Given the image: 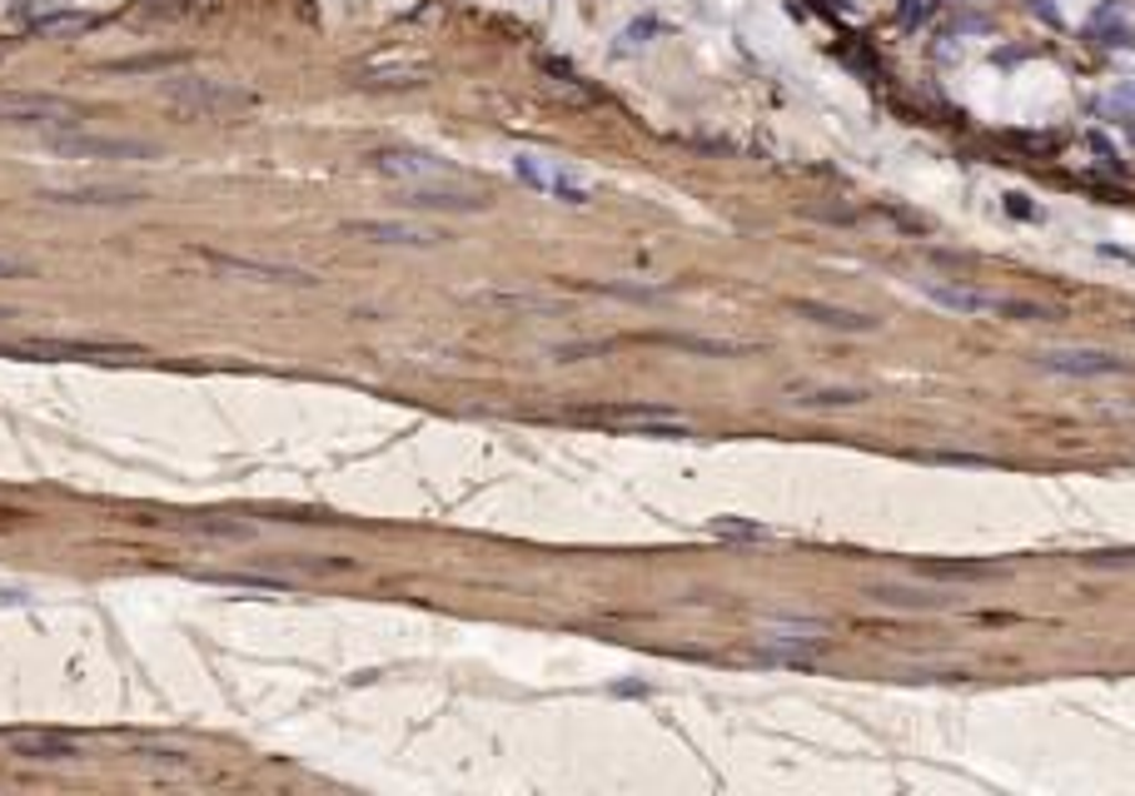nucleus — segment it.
Returning <instances> with one entry per match:
<instances>
[{
	"mask_svg": "<svg viewBox=\"0 0 1135 796\" xmlns=\"http://www.w3.org/2000/svg\"><path fill=\"white\" fill-rule=\"evenodd\" d=\"M159 95H165L175 109H185V115H209V119H215V115H235V109L259 105L254 90L229 85V80H199V75L165 80V85H159Z\"/></svg>",
	"mask_w": 1135,
	"mask_h": 796,
	"instance_id": "f257e3e1",
	"label": "nucleus"
},
{
	"mask_svg": "<svg viewBox=\"0 0 1135 796\" xmlns=\"http://www.w3.org/2000/svg\"><path fill=\"white\" fill-rule=\"evenodd\" d=\"M513 175L523 179L528 189H543V195L563 199V205H587L593 199V179L583 169H573L558 155H538V149H518L513 155Z\"/></svg>",
	"mask_w": 1135,
	"mask_h": 796,
	"instance_id": "f03ea898",
	"label": "nucleus"
},
{
	"mask_svg": "<svg viewBox=\"0 0 1135 796\" xmlns=\"http://www.w3.org/2000/svg\"><path fill=\"white\" fill-rule=\"evenodd\" d=\"M826 632L832 627L816 622V617H767L757 627V652L772 657V662H812L826 647Z\"/></svg>",
	"mask_w": 1135,
	"mask_h": 796,
	"instance_id": "7ed1b4c3",
	"label": "nucleus"
},
{
	"mask_svg": "<svg viewBox=\"0 0 1135 796\" xmlns=\"http://www.w3.org/2000/svg\"><path fill=\"white\" fill-rule=\"evenodd\" d=\"M45 145L70 159H155L159 149L135 135H95V129H50Z\"/></svg>",
	"mask_w": 1135,
	"mask_h": 796,
	"instance_id": "20e7f679",
	"label": "nucleus"
},
{
	"mask_svg": "<svg viewBox=\"0 0 1135 796\" xmlns=\"http://www.w3.org/2000/svg\"><path fill=\"white\" fill-rule=\"evenodd\" d=\"M374 169L384 179H394L398 189H404V185H454V179H468L458 165H448V159H438V155H424V149H378Z\"/></svg>",
	"mask_w": 1135,
	"mask_h": 796,
	"instance_id": "39448f33",
	"label": "nucleus"
},
{
	"mask_svg": "<svg viewBox=\"0 0 1135 796\" xmlns=\"http://www.w3.org/2000/svg\"><path fill=\"white\" fill-rule=\"evenodd\" d=\"M0 125H40V129H70L80 125L75 105L60 95H30V90H6L0 95Z\"/></svg>",
	"mask_w": 1135,
	"mask_h": 796,
	"instance_id": "423d86ee",
	"label": "nucleus"
},
{
	"mask_svg": "<svg viewBox=\"0 0 1135 796\" xmlns=\"http://www.w3.org/2000/svg\"><path fill=\"white\" fill-rule=\"evenodd\" d=\"M404 205L444 209V214H483L488 189H473L468 179H454V185H404Z\"/></svg>",
	"mask_w": 1135,
	"mask_h": 796,
	"instance_id": "0eeeda50",
	"label": "nucleus"
},
{
	"mask_svg": "<svg viewBox=\"0 0 1135 796\" xmlns=\"http://www.w3.org/2000/svg\"><path fill=\"white\" fill-rule=\"evenodd\" d=\"M1041 368H1051V374H1065V378H1111V374H1131V364L1115 354H1105V348H1051V354H1041Z\"/></svg>",
	"mask_w": 1135,
	"mask_h": 796,
	"instance_id": "6e6552de",
	"label": "nucleus"
},
{
	"mask_svg": "<svg viewBox=\"0 0 1135 796\" xmlns=\"http://www.w3.org/2000/svg\"><path fill=\"white\" fill-rule=\"evenodd\" d=\"M205 259L215 269H229V274H249V279H264V284H314L309 269H294V264H269V259H244V254H219V249H205Z\"/></svg>",
	"mask_w": 1135,
	"mask_h": 796,
	"instance_id": "1a4fd4ad",
	"label": "nucleus"
},
{
	"mask_svg": "<svg viewBox=\"0 0 1135 796\" xmlns=\"http://www.w3.org/2000/svg\"><path fill=\"white\" fill-rule=\"evenodd\" d=\"M6 742H10V752L25 756V762H75L80 756V742L65 732H10Z\"/></svg>",
	"mask_w": 1135,
	"mask_h": 796,
	"instance_id": "9d476101",
	"label": "nucleus"
},
{
	"mask_svg": "<svg viewBox=\"0 0 1135 796\" xmlns=\"http://www.w3.org/2000/svg\"><path fill=\"white\" fill-rule=\"evenodd\" d=\"M50 205H85V209H129L139 205V189H125V185H80V189H50Z\"/></svg>",
	"mask_w": 1135,
	"mask_h": 796,
	"instance_id": "9b49d317",
	"label": "nucleus"
},
{
	"mask_svg": "<svg viewBox=\"0 0 1135 796\" xmlns=\"http://www.w3.org/2000/svg\"><path fill=\"white\" fill-rule=\"evenodd\" d=\"M348 234L374 239V244H408V249H434L438 244V234H428V229H418V224H404V219H354Z\"/></svg>",
	"mask_w": 1135,
	"mask_h": 796,
	"instance_id": "f8f14e48",
	"label": "nucleus"
},
{
	"mask_svg": "<svg viewBox=\"0 0 1135 796\" xmlns=\"http://www.w3.org/2000/svg\"><path fill=\"white\" fill-rule=\"evenodd\" d=\"M921 294L931 298V304L951 308V314H986V308H1011L1006 298L986 294V289H961V284H931V279H921Z\"/></svg>",
	"mask_w": 1135,
	"mask_h": 796,
	"instance_id": "ddd939ff",
	"label": "nucleus"
},
{
	"mask_svg": "<svg viewBox=\"0 0 1135 796\" xmlns=\"http://www.w3.org/2000/svg\"><path fill=\"white\" fill-rule=\"evenodd\" d=\"M796 314H806L822 328H846V334H866L876 328L872 314H856V308H836V304H812V298H796Z\"/></svg>",
	"mask_w": 1135,
	"mask_h": 796,
	"instance_id": "4468645a",
	"label": "nucleus"
},
{
	"mask_svg": "<svg viewBox=\"0 0 1135 796\" xmlns=\"http://www.w3.org/2000/svg\"><path fill=\"white\" fill-rule=\"evenodd\" d=\"M603 418H613V423H647V428H687V418L677 408H657V404H617V408H603Z\"/></svg>",
	"mask_w": 1135,
	"mask_h": 796,
	"instance_id": "2eb2a0df",
	"label": "nucleus"
},
{
	"mask_svg": "<svg viewBox=\"0 0 1135 796\" xmlns=\"http://www.w3.org/2000/svg\"><path fill=\"white\" fill-rule=\"evenodd\" d=\"M796 408H856L866 404L862 388H792Z\"/></svg>",
	"mask_w": 1135,
	"mask_h": 796,
	"instance_id": "dca6fc26",
	"label": "nucleus"
},
{
	"mask_svg": "<svg viewBox=\"0 0 1135 796\" xmlns=\"http://www.w3.org/2000/svg\"><path fill=\"white\" fill-rule=\"evenodd\" d=\"M90 15H45L35 20V30H45V35H55V30H85Z\"/></svg>",
	"mask_w": 1135,
	"mask_h": 796,
	"instance_id": "f3484780",
	"label": "nucleus"
},
{
	"mask_svg": "<svg viewBox=\"0 0 1135 796\" xmlns=\"http://www.w3.org/2000/svg\"><path fill=\"white\" fill-rule=\"evenodd\" d=\"M20 274H25V264L10 259V254H0V279H20Z\"/></svg>",
	"mask_w": 1135,
	"mask_h": 796,
	"instance_id": "a211bd4d",
	"label": "nucleus"
},
{
	"mask_svg": "<svg viewBox=\"0 0 1135 796\" xmlns=\"http://www.w3.org/2000/svg\"><path fill=\"white\" fill-rule=\"evenodd\" d=\"M0 318H10V308H0Z\"/></svg>",
	"mask_w": 1135,
	"mask_h": 796,
	"instance_id": "6ab92c4d",
	"label": "nucleus"
}]
</instances>
